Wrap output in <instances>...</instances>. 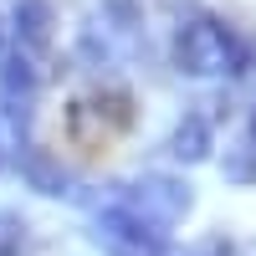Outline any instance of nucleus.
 I'll return each mask as SVG.
<instances>
[{
  "mask_svg": "<svg viewBox=\"0 0 256 256\" xmlns=\"http://www.w3.org/2000/svg\"><path fill=\"white\" fill-rule=\"evenodd\" d=\"M230 82H236V88H246V92H256V46H241L236 67H230Z\"/></svg>",
  "mask_w": 256,
  "mask_h": 256,
  "instance_id": "9d476101",
  "label": "nucleus"
},
{
  "mask_svg": "<svg viewBox=\"0 0 256 256\" xmlns=\"http://www.w3.org/2000/svg\"><path fill=\"white\" fill-rule=\"evenodd\" d=\"M36 62L16 46V41H6L0 46V118H6L10 128H26L31 113H36Z\"/></svg>",
  "mask_w": 256,
  "mask_h": 256,
  "instance_id": "39448f33",
  "label": "nucleus"
},
{
  "mask_svg": "<svg viewBox=\"0 0 256 256\" xmlns=\"http://www.w3.org/2000/svg\"><path fill=\"white\" fill-rule=\"evenodd\" d=\"M113 200L128 205V210H138L144 220L174 230L180 220H190V210H195V190H190L184 180H174V174H138V180L118 184Z\"/></svg>",
  "mask_w": 256,
  "mask_h": 256,
  "instance_id": "7ed1b4c3",
  "label": "nucleus"
},
{
  "mask_svg": "<svg viewBox=\"0 0 256 256\" xmlns=\"http://www.w3.org/2000/svg\"><path fill=\"white\" fill-rule=\"evenodd\" d=\"M134 52H138V16L123 0H108L102 10H92V20L82 26V56L98 67H113Z\"/></svg>",
  "mask_w": 256,
  "mask_h": 256,
  "instance_id": "20e7f679",
  "label": "nucleus"
},
{
  "mask_svg": "<svg viewBox=\"0 0 256 256\" xmlns=\"http://www.w3.org/2000/svg\"><path fill=\"white\" fill-rule=\"evenodd\" d=\"M246 144H251V154H256V108H251V123H246Z\"/></svg>",
  "mask_w": 256,
  "mask_h": 256,
  "instance_id": "9b49d317",
  "label": "nucleus"
},
{
  "mask_svg": "<svg viewBox=\"0 0 256 256\" xmlns=\"http://www.w3.org/2000/svg\"><path fill=\"white\" fill-rule=\"evenodd\" d=\"M16 169H20V180H26L36 195H72V180H67V169H62V159H52L46 148H36V144H26L16 154Z\"/></svg>",
  "mask_w": 256,
  "mask_h": 256,
  "instance_id": "6e6552de",
  "label": "nucleus"
},
{
  "mask_svg": "<svg viewBox=\"0 0 256 256\" xmlns=\"http://www.w3.org/2000/svg\"><path fill=\"white\" fill-rule=\"evenodd\" d=\"M210 154H216V123H210L205 113H184L174 123V134H169V159L180 164H205Z\"/></svg>",
  "mask_w": 256,
  "mask_h": 256,
  "instance_id": "0eeeda50",
  "label": "nucleus"
},
{
  "mask_svg": "<svg viewBox=\"0 0 256 256\" xmlns=\"http://www.w3.org/2000/svg\"><path fill=\"white\" fill-rule=\"evenodd\" d=\"M0 164H6V148H0Z\"/></svg>",
  "mask_w": 256,
  "mask_h": 256,
  "instance_id": "f8f14e48",
  "label": "nucleus"
},
{
  "mask_svg": "<svg viewBox=\"0 0 256 256\" xmlns=\"http://www.w3.org/2000/svg\"><path fill=\"white\" fill-rule=\"evenodd\" d=\"M92 241L108 256H169V230L144 220L138 210H128L118 200H108L92 220Z\"/></svg>",
  "mask_w": 256,
  "mask_h": 256,
  "instance_id": "f03ea898",
  "label": "nucleus"
},
{
  "mask_svg": "<svg viewBox=\"0 0 256 256\" xmlns=\"http://www.w3.org/2000/svg\"><path fill=\"white\" fill-rule=\"evenodd\" d=\"M52 36H56V10H52V0H16V10H10V41L26 56H41V52H52Z\"/></svg>",
  "mask_w": 256,
  "mask_h": 256,
  "instance_id": "423d86ee",
  "label": "nucleus"
},
{
  "mask_svg": "<svg viewBox=\"0 0 256 256\" xmlns=\"http://www.w3.org/2000/svg\"><path fill=\"white\" fill-rule=\"evenodd\" d=\"M246 41L236 36V26L210 10H195L184 16L174 36H169V62H174L180 77H195V82H216V77H230Z\"/></svg>",
  "mask_w": 256,
  "mask_h": 256,
  "instance_id": "f257e3e1",
  "label": "nucleus"
},
{
  "mask_svg": "<svg viewBox=\"0 0 256 256\" xmlns=\"http://www.w3.org/2000/svg\"><path fill=\"white\" fill-rule=\"evenodd\" d=\"M0 256H31V226L20 210H0Z\"/></svg>",
  "mask_w": 256,
  "mask_h": 256,
  "instance_id": "1a4fd4ad",
  "label": "nucleus"
}]
</instances>
